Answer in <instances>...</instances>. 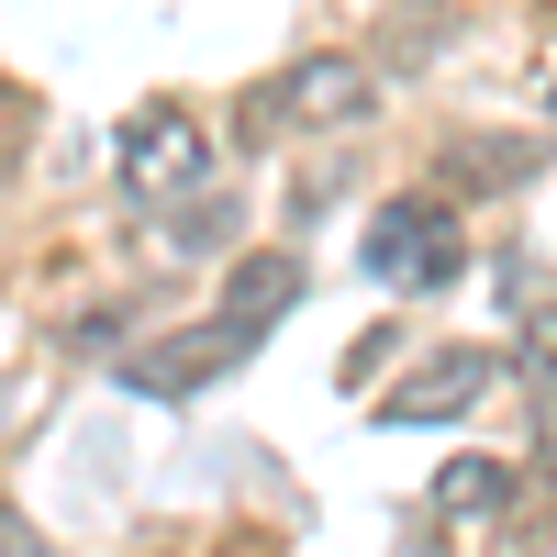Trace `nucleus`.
Masks as SVG:
<instances>
[{"mask_svg":"<svg viewBox=\"0 0 557 557\" xmlns=\"http://www.w3.org/2000/svg\"><path fill=\"white\" fill-rule=\"evenodd\" d=\"M223 557H268V546H257V535H235V546H223Z\"/></svg>","mask_w":557,"mask_h":557,"instance_id":"nucleus-11","label":"nucleus"},{"mask_svg":"<svg viewBox=\"0 0 557 557\" xmlns=\"http://www.w3.org/2000/svg\"><path fill=\"white\" fill-rule=\"evenodd\" d=\"M112 178L134 201H201V178H212V134L178 112V101H146L123 123V146H112Z\"/></svg>","mask_w":557,"mask_h":557,"instance_id":"nucleus-2","label":"nucleus"},{"mask_svg":"<svg viewBox=\"0 0 557 557\" xmlns=\"http://www.w3.org/2000/svg\"><path fill=\"white\" fill-rule=\"evenodd\" d=\"M457 268H469V246H457L446 201H391L368 223V278H391V290H446Z\"/></svg>","mask_w":557,"mask_h":557,"instance_id":"nucleus-3","label":"nucleus"},{"mask_svg":"<svg viewBox=\"0 0 557 557\" xmlns=\"http://www.w3.org/2000/svg\"><path fill=\"white\" fill-rule=\"evenodd\" d=\"M502 502H513V469H502V457H446L435 469V513L446 524H502Z\"/></svg>","mask_w":557,"mask_h":557,"instance_id":"nucleus-6","label":"nucleus"},{"mask_svg":"<svg viewBox=\"0 0 557 557\" xmlns=\"http://www.w3.org/2000/svg\"><path fill=\"white\" fill-rule=\"evenodd\" d=\"M168 246H190V257H201V246H235V212H223V201H190V212L168 223Z\"/></svg>","mask_w":557,"mask_h":557,"instance_id":"nucleus-8","label":"nucleus"},{"mask_svg":"<svg viewBox=\"0 0 557 557\" xmlns=\"http://www.w3.org/2000/svg\"><path fill=\"white\" fill-rule=\"evenodd\" d=\"M535 435H546V457H557V357H546V391H535Z\"/></svg>","mask_w":557,"mask_h":557,"instance_id":"nucleus-9","label":"nucleus"},{"mask_svg":"<svg viewBox=\"0 0 557 557\" xmlns=\"http://www.w3.org/2000/svg\"><path fill=\"white\" fill-rule=\"evenodd\" d=\"M301 301V257L290 246H257L235 278H223V312L212 323H190V335H168V346H134L123 357V391H157V401H178V391H201V380H223L235 357H257L268 346V323Z\"/></svg>","mask_w":557,"mask_h":557,"instance_id":"nucleus-1","label":"nucleus"},{"mask_svg":"<svg viewBox=\"0 0 557 557\" xmlns=\"http://www.w3.org/2000/svg\"><path fill=\"white\" fill-rule=\"evenodd\" d=\"M502 391V357L491 346H446V357H424L401 391H380V424H457V412H480Z\"/></svg>","mask_w":557,"mask_h":557,"instance_id":"nucleus-5","label":"nucleus"},{"mask_svg":"<svg viewBox=\"0 0 557 557\" xmlns=\"http://www.w3.org/2000/svg\"><path fill=\"white\" fill-rule=\"evenodd\" d=\"M368 112H380V78H368L357 57H301L290 78L257 89V123L268 134L278 123H290V134H335V123H368Z\"/></svg>","mask_w":557,"mask_h":557,"instance_id":"nucleus-4","label":"nucleus"},{"mask_svg":"<svg viewBox=\"0 0 557 557\" xmlns=\"http://www.w3.org/2000/svg\"><path fill=\"white\" fill-rule=\"evenodd\" d=\"M0 424H12V380H0Z\"/></svg>","mask_w":557,"mask_h":557,"instance_id":"nucleus-12","label":"nucleus"},{"mask_svg":"<svg viewBox=\"0 0 557 557\" xmlns=\"http://www.w3.org/2000/svg\"><path fill=\"white\" fill-rule=\"evenodd\" d=\"M435 168L457 178V190H513V178L535 168V146H502V134H457V146H446Z\"/></svg>","mask_w":557,"mask_h":557,"instance_id":"nucleus-7","label":"nucleus"},{"mask_svg":"<svg viewBox=\"0 0 557 557\" xmlns=\"http://www.w3.org/2000/svg\"><path fill=\"white\" fill-rule=\"evenodd\" d=\"M0 557H34V535H23V513L0 502Z\"/></svg>","mask_w":557,"mask_h":557,"instance_id":"nucleus-10","label":"nucleus"}]
</instances>
